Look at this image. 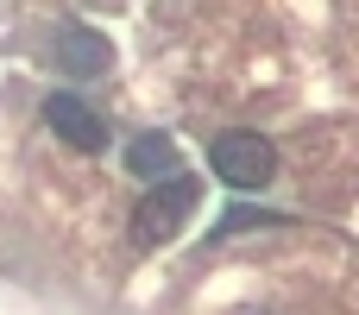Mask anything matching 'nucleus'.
Instances as JSON below:
<instances>
[{
  "mask_svg": "<svg viewBox=\"0 0 359 315\" xmlns=\"http://www.w3.org/2000/svg\"><path fill=\"white\" fill-rule=\"evenodd\" d=\"M196 202H202V183L196 177H164V183H151L145 189V202L133 208V246H164V240H177L183 234V221L196 215Z\"/></svg>",
  "mask_w": 359,
  "mask_h": 315,
  "instance_id": "1",
  "label": "nucleus"
},
{
  "mask_svg": "<svg viewBox=\"0 0 359 315\" xmlns=\"http://www.w3.org/2000/svg\"><path fill=\"white\" fill-rule=\"evenodd\" d=\"M208 164H215V177L233 183V189H265V183L278 177V145L259 139V133H221V139L208 145Z\"/></svg>",
  "mask_w": 359,
  "mask_h": 315,
  "instance_id": "2",
  "label": "nucleus"
},
{
  "mask_svg": "<svg viewBox=\"0 0 359 315\" xmlns=\"http://www.w3.org/2000/svg\"><path fill=\"white\" fill-rule=\"evenodd\" d=\"M44 126H50L63 145H76V152H101V145H107V120H101L82 95H50V101H44Z\"/></svg>",
  "mask_w": 359,
  "mask_h": 315,
  "instance_id": "3",
  "label": "nucleus"
},
{
  "mask_svg": "<svg viewBox=\"0 0 359 315\" xmlns=\"http://www.w3.org/2000/svg\"><path fill=\"white\" fill-rule=\"evenodd\" d=\"M107 63H114V44H107L101 32H88V25H76V19L57 25V69H69V76H101Z\"/></svg>",
  "mask_w": 359,
  "mask_h": 315,
  "instance_id": "4",
  "label": "nucleus"
},
{
  "mask_svg": "<svg viewBox=\"0 0 359 315\" xmlns=\"http://www.w3.org/2000/svg\"><path fill=\"white\" fill-rule=\"evenodd\" d=\"M126 170L145 177V183L177 177V139H170V133H139V139L126 145Z\"/></svg>",
  "mask_w": 359,
  "mask_h": 315,
  "instance_id": "5",
  "label": "nucleus"
},
{
  "mask_svg": "<svg viewBox=\"0 0 359 315\" xmlns=\"http://www.w3.org/2000/svg\"><path fill=\"white\" fill-rule=\"evenodd\" d=\"M271 221H284V215H265V208H227V215L208 227V240H233V234H246V227H271Z\"/></svg>",
  "mask_w": 359,
  "mask_h": 315,
  "instance_id": "6",
  "label": "nucleus"
}]
</instances>
